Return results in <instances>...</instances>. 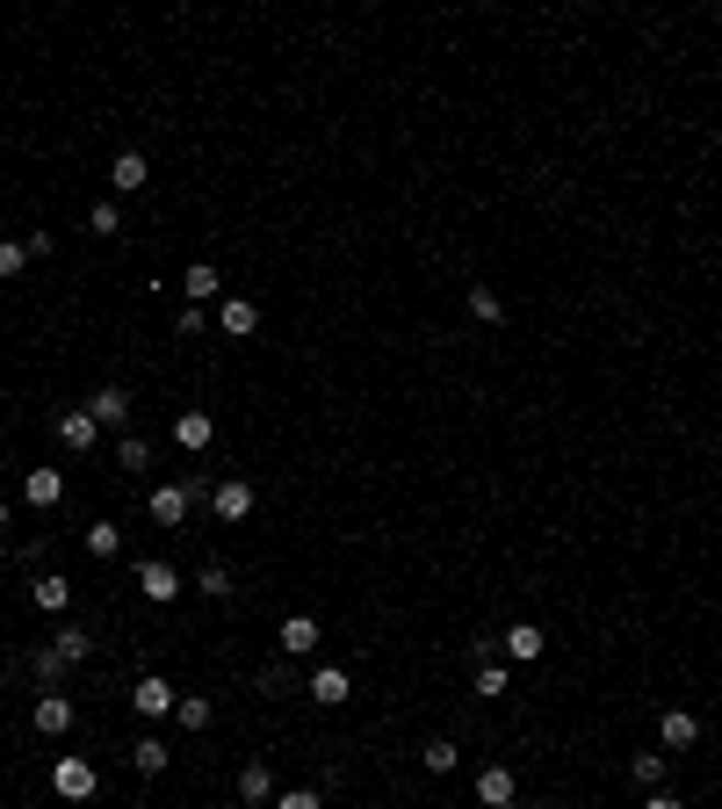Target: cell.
<instances>
[{"instance_id": "33", "label": "cell", "mask_w": 722, "mask_h": 809, "mask_svg": "<svg viewBox=\"0 0 722 809\" xmlns=\"http://www.w3.org/2000/svg\"><path fill=\"white\" fill-rule=\"evenodd\" d=\"M173 333H181V340H203V333H210L203 304H181V311H173Z\"/></svg>"}, {"instance_id": "39", "label": "cell", "mask_w": 722, "mask_h": 809, "mask_svg": "<svg viewBox=\"0 0 722 809\" xmlns=\"http://www.w3.org/2000/svg\"><path fill=\"white\" fill-rule=\"evenodd\" d=\"M506 809H520V802H506Z\"/></svg>"}, {"instance_id": "32", "label": "cell", "mask_w": 722, "mask_h": 809, "mask_svg": "<svg viewBox=\"0 0 722 809\" xmlns=\"http://www.w3.org/2000/svg\"><path fill=\"white\" fill-rule=\"evenodd\" d=\"M22 268H30V246H22V239H0V282H15Z\"/></svg>"}, {"instance_id": "31", "label": "cell", "mask_w": 722, "mask_h": 809, "mask_svg": "<svg viewBox=\"0 0 722 809\" xmlns=\"http://www.w3.org/2000/svg\"><path fill=\"white\" fill-rule=\"evenodd\" d=\"M87 550H94V557H116L123 550V528H116V520H94V528H87Z\"/></svg>"}, {"instance_id": "20", "label": "cell", "mask_w": 722, "mask_h": 809, "mask_svg": "<svg viewBox=\"0 0 722 809\" xmlns=\"http://www.w3.org/2000/svg\"><path fill=\"white\" fill-rule=\"evenodd\" d=\"M477 802L506 809V802H514V774H506V766H484V774H477Z\"/></svg>"}, {"instance_id": "27", "label": "cell", "mask_w": 722, "mask_h": 809, "mask_svg": "<svg viewBox=\"0 0 722 809\" xmlns=\"http://www.w3.org/2000/svg\"><path fill=\"white\" fill-rule=\"evenodd\" d=\"M181 290H189V304H210V296H217L224 282H217V268H210V260H195L189 276H181Z\"/></svg>"}, {"instance_id": "25", "label": "cell", "mask_w": 722, "mask_h": 809, "mask_svg": "<svg viewBox=\"0 0 722 809\" xmlns=\"http://www.w3.org/2000/svg\"><path fill=\"white\" fill-rule=\"evenodd\" d=\"M195 593H203V600H232V593H239V578H232L224 564H203V571H195Z\"/></svg>"}, {"instance_id": "21", "label": "cell", "mask_w": 722, "mask_h": 809, "mask_svg": "<svg viewBox=\"0 0 722 809\" xmlns=\"http://www.w3.org/2000/svg\"><path fill=\"white\" fill-rule=\"evenodd\" d=\"M173 723H181V730H210V723H217L210 694H181V701H173Z\"/></svg>"}, {"instance_id": "1", "label": "cell", "mask_w": 722, "mask_h": 809, "mask_svg": "<svg viewBox=\"0 0 722 809\" xmlns=\"http://www.w3.org/2000/svg\"><path fill=\"white\" fill-rule=\"evenodd\" d=\"M131 578H138V593H145V600H159V607L181 600V571H173L167 557H138V564H131Z\"/></svg>"}, {"instance_id": "24", "label": "cell", "mask_w": 722, "mask_h": 809, "mask_svg": "<svg viewBox=\"0 0 722 809\" xmlns=\"http://www.w3.org/2000/svg\"><path fill=\"white\" fill-rule=\"evenodd\" d=\"M116 463L131 470V477H145V470H153V441H145V434H123V441H116Z\"/></svg>"}, {"instance_id": "18", "label": "cell", "mask_w": 722, "mask_h": 809, "mask_svg": "<svg viewBox=\"0 0 722 809\" xmlns=\"http://www.w3.org/2000/svg\"><path fill=\"white\" fill-rule=\"evenodd\" d=\"M30 600L44 607V615H66V607H72V578H58V571H44V578H36V586H30Z\"/></svg>"}, {"instance_id": "36", "label": "cell", "mask_w": 722, "mask_h": 809, "mask_svg": "<svg viewBox=\"0 0 722 809\" xmlns=\"http://www.w3.org/2000/svg\"><path fill=\"white\" fill-rule=\"evenodd\" d=\"M268 809H326V802H318V788H290V795H275Z\"/></svg>"}, {"instance_id": "15", "label": "cell", "mask_w": 722, "mask_h": 809, "mask_svg": "<svg viewBox=\"0 0 722 809\" xmlns=\"http://www.w3.org/2000/svg\"><path fill=\"white\" fill-rule=\"evenodd\" d=\"M239 802L246 809L275 802V774H268V759H246V766H239Z\"/></svg>"}, {"instance_id": "38", "label": "cell", "mask_w": 722, "mask_h": 809, "mask_svg": "<svg viewBox=\"0 0 722 809\" xmlns=\"http://www.w3.org/2000/svg\"><path fill=\"white\" fill-rule=\"evenodd\" d=\"M8 520H15V514H8V506H0V535H8Z\"/></svg>"}, {"instance_id": "6", "label": "cell", "mask_w": 722, "mask_h": 809, "mask_svg": "<svg viewBox=\"0 0 722 809\" xmlns=\"http://www.w3.org/2000/svg\"><path fill=\"white\" fill-rule=\"evenodd\" d=\"M253 484H246V477H224L217 484V492H210V514H217V520H253Z\"/></svg>"}, {"instance_id": "16", "label": "cell", "mask_w": 722, "mask_h": 809, "mask_svg": "<svg viewBox=\"0 0 722 809\" xmlns=\"http://www.w3.org/2000/svg\"><path fill=\"white\" fill-rule=\"evenodd\" d=\"M109 181H116V195H138L153 181V167H145V153H116L109 159Z\"/></svg>"}, {"instance_id": "35", "label": "cell", "mask_w": 722, "mask_h": 809, "mask_svg": "<svg viewBox=\"0 0 722 809\" xmlns=\"http://www.w3.org/2000/svg\"><path fill=\"white\" fill-rule=\"evenodd\" d=\"M506 687H514V679H506V665H477V694H484V701H499Z\"/></svg>"}, {"instance_id": "14", "label": "cell", "mask_w": 722, "mask_h": 809, "mask_svg": "<svg viewBox=\"0 0 722 809\" xmlns=\"http://www.w3.org/2000/svg\"><path fill=\"white\" fill-rule=\"evenodd\" d=\"M657 744H665V752H687V744H701V716H687V708H665Z\"/></svg>"}, {"instance_id": "12", "label": "cell", "mask_w": 722, "mask_h": 809, "mask_svg": "<svg viewBox=\"0 0 722 809\" xmlns=\"http://www.w3.org/2000/svg\"><path fill=\"white\" fill-rule=\"evenodd\" d=\"M173 701H181V694H173L159 672H145L138 687H131V708H138V716H173Z\"/></svg>"}, {"instance_id": "26", "label": "cell", "mask_w": 722, "mask_h": 809, "mask_svg": "<svg viewBox=\"0 0 722 809\" xmlns=\"http://www.w3.org/2000/svg\"><path fill=\"white\" fill-rule=\"evenodd\" d=\"M30 672H36V687H44V694H58V679H66V658L44 643V651H30Z\"/></svg>"}, {"instance_id": "28", "label": "cell", "mask_w": 722, "mask_h": 809, "mask_svg": "<svg viewBox=\"0 0 722 809\" xmlns=\"http://www.w3.org/2000/svg\"><path fill=\"white\" fill-rule=\"evenodd\" d=\"M470 318H477V326H499V318H506L499 290H484V282H477V290H470Z\"/></svg>"}, {"instance_id": "5", "label": "cell", "mask_w": 722, "mask_h": 809, "mask_svg": "<svg viewBox=\"0 0 722 809\" xmlns=\"http://www.w3.org/2000/svg\"><path fill=\"white\" fill-rule=\"evenodd\" d=\"M72 716H80V708H72V694H66V687H58V694H36V708H30L36 738H66Z\"/></svg>"}, {"instance_id": "3", "label": "cell", "mask_w": 722, "mask_h": 809, "mask_svg": "<svg viewBox=\"0 0 722 809\" xmlns=\"http://www.w3.org/2000/svg\"><path fill=\"white\" fill-rule=\"evenodd\" d=\"M210 441H217V419H210L203 405L173 413V448H181V456H210Z\"/></svg>"}, {"instance_id": "10", "label": "cell", "mask_w": 722, "mask_h": 809, "mask_svg": "<svg viewBox=\"0 0 722 809\" xmlns=\"http://www.w3.org/2000/svg\"><path fill=\"white\" fill-rule=\"evenodd\" d=\"M52 427H58V441H66L72 456H87V448L102 441V427H94V413H87V405H72V413H58Z\"/></svg>"}, {"instance_id": "30", "label": "cell", "mask_w": 722, "mask_h": 809, "mask_svg": "<svg viewBox=\"0 0 722 809\" xmlns=\"http://www.w3.org/2000/svg\"><path fill=\"white\" fill-rule=\"evenodd\" d=\"M629 774H636V788L657 795V780H665V752H636V759H629Z\"/></svg>"}, {"instance_id": "23", "label": "cell", "mask_w": 722, "mask_h": 809, "mask_svg": "<svg viewBox=\"0 0 722 809\" xmlns=\"http://www.w3.org/2000/svg\"><path fill=\"white\" fill-rule=\"evenodd\" d=\"M52 651L66 658V665H80V658L94 651V637H87V629H72V621H58V629H52Z\"/></svg>"}, {"instance_id": "37", "label": "cell", "mask_w": 722, "mask_h": 809, "mask_svg": "<svg viewBox=\"0 0 722 809\" xmlns=\"http://www.w3.org/2000/svg\"><path fill=\"white\" fill-rule=\"evenodd\" d=\"M643 809H687L679 795H643Z\"/></svg>"}, {"instance_id": "29", "label": "cell", "mask_w": 722, "mask_h": 809, "mask_svg": "<svg viewBox=\"0 0 722 809\" xmlns=\"http://www.w3.org/2000/svg\"><path fill=\"white\" fill-rule=\"evenodd\" d=\"M419 759H427V774H455V766H463V744L433 738V744H427V752H419Z\"/></svg>"}, {"instance_id": "4", "label": "cell", "mask_w": 722, "mask_h": 809, "mask_svg": "<svg viewBox=\"0 0 722 809\" xmlns=\"http://www.w3.org/2000/svg\"><path fill=\"white\" fill-rule=\"evenodd\" d=\"M275 643H282V658H311L318 643H326V629H318V615H282V629H275Z\"/></svg>"}, {"instance_id": "22", "label": "cell", "mask_w": 722, "mask_h": 809, "mask_svg": "<svg viewBox=\"0 0 722 809\" xmlns=\"http://www.w3.org/2000/svg\"><path fill=\"white\" fill-rule=\"evenodd\" d=\"M253 687L268 694V701H282V694L296 687V665H290V658H275V665H260V672H253Z\"/></svg>"}, {"instance_id": "13", "label": "cell", "mask_w": 722, "mask_h": 809, "mask_svg": "<svg viewBox=\"0 0 722 809\" xmlns=\"http://www.w3.org/2000/svg\"><path fill=\"white\" fill-rule=\"evenodd\" d=\"M87 413H94V427H123V419H131V391H123V383H102V391L87 397Z\"/></svg>"}, {"instance_id": "8", "label": "cell", "mask_w": 722, "mask_h": 809, "mask_svg": "<svg viewBox=\"0 0 722 809\" xmlns=\"http://www.w3.org/2000/svg\"><path fill=\"white\" fill-rule=\"evenodd\" d=\"M217 333L253 340V333H260V304H253V296H224V304H217Z\"/></svg>"}, {"instance_id": "2", "label": "cell", "mask_w": 722, "mask_h": 809, "mask_svg": "<svg viewBox=\"0 0 722 809\" xmlns=\"http://www.w3.org/2000/svg\"><path fill=\"white\" fill-rule=\"evenodd\" d=\"M52 788H58V802H87V795L102 788V774H94L80 752H66V759L52 766Z\"/></svg>"}, {"instance_id": "34", "label": "cell", "mask_w": 722, "mask_h": 809, "mask_svg": "<svg viewBox=\"0 0 722 809\" xmlns=\"http://www.w3.org/2000/svg\"><path fill=\"white\" fill-rule=\"evenodd\" d=\"M87 232H102V239H116V232H123V210H116V203H94V210H87Z\"/></svg>"}, {"instance_id": "11", "label": "cell", "mask_w": 722, "mask_h": 809, "mask_svg": "<svg viewBox=\"0 0 722 809\" xmlns=\"http://www.w3.org/2000/svg\"><path fill=\"white\" fill-rule=\"evenodd\" d=\"M22 499L36 506V514H44V506H58L66 499V470H52V463H36L30 477H22Z\"/></svg>"}, {"instance_id": "7", "label": "cell", "mask_w": 722, "mask_h": 809, "mask_svg": "<svg viewBox=\"0 0 722 809\" xmlns=\"http://www.w3.org/2000/svg\"><path fill=\"white\" fill-rule=\"evenodd\" d=\"M189 514H195L189 484H159V492H153V520H159V528H189Z\"/></svg>"}, {"instance_id": "17", "label": "cell", "mask_w": 722, "mask_h": 809, "mask_svg": "<svg viewBox=\"0 0 722 809\" xmlns=\"http://www.w3.org/2000/svg\"><path fill=\"white\" fill-rule=\"evenodd\" d=\"M131 766H138L145 780H159V774L173 766V744H167V738H138V744H131Z\"/></svg>"}, {"instance_id": "9", "label": "cell", "mask_w": 722, "mask_h": 809, "mask_svg": "<svg viewBox=\"0 0 722 809\" xmlns=\"http://www.w3.org/2000/svg\"><path fill=\"white\" fill-rule=\"evenodd\" d=\"M304 694H311L318 708H340L347 694H354V679H347V665H318V672L304 679Z\"/></svg>"}, {"instance_id": "19", "label": "cell", "mask_w": 722, "mask_h": 809, "mask_svg": "<svg viewBox=\"0 0 722 809\" xmlns=\"http://www.w3.org/2000/svg\"><path fill=\"white\" fill-rule=\"evenodd\" d=\"M506 658H520V665H534V658H542V643H550V637H542V629H534V621H514V629H506Z\"/></svg>"}]
</instances>
